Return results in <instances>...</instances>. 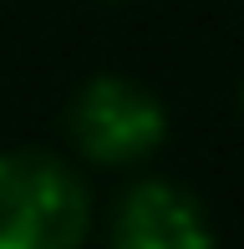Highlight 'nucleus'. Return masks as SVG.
<instances>
[{
    "label": "nucleus",
    "mask_w": 244,
    "mask_h": 249,
    "mask_svg": "<svg viewBox=\"0 0 244 249\" xmlns=\"http://www.w3.org/2000/svg\"><path fill=\"white\" fill-rule=\"evenodd\" d=\"M66 132L87 163L132 168L168 142V107L132 76H92L66 107Z\"/></svg>",
    "instance_id": "nucleus-2"
},
{
    "label": "nucleus",
    "mask_w": 244,
    "mask_h": 249,
    "mask_svg": "<svg viewBox=\"0 0 244 249\" xmlns=\"http://www.w3.org/2000/svg\"><path fill=\"white\" fill-rule=\"evenodd\" d=\"M239 102H244V87H239Z\"/></svg>",
    "instance_id": "nucleus-4"
},
{
    "label": "nucleus",
    "mask_w": 244,
    "mask_h": 249,
    "mask_svg": "<svg viewBox=\"0 0 244 249\" xmlns=\"http://www.w3.org/2000/svg\"><path fill=\"white\" fill-rule=\"evenodd\" d=\"M92 188L71 163L41 148L0 153V249H82Z\"/></svg>",
    "instance_id": "nucleus-1"
},
{
    "label": "nucleus",
    "mask_w": 244,
    "mask_h": 249,
    "mask_svg": "<svg viewBox=\"0 0 244 249\" xmlns=\"http://www.w3.org/2000/svg\"><path fill=\"white\" fill-rule=\"evenodd\" d=\"M112 249H219V234L188 188L142 178L112 209Z\"/></svg>",
    "instance_id": "nucleus-3"
}]
</instances>
